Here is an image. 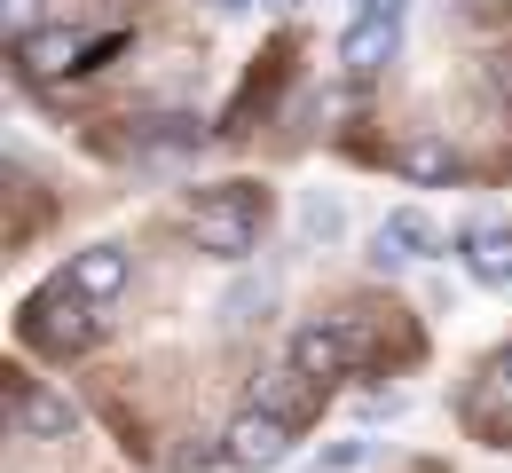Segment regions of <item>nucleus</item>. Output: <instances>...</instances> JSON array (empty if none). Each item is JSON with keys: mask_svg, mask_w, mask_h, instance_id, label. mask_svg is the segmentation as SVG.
Here are the masks:
<instances>
[{"mask_svg": "<svg viewBox=\"0 0 512 473\" xmlns=\"http://www.w3.org/2000/svg\"><path fill=\"white\" fill-rule=\"evenodd\" d=\"M190 237H197V253H213V261H245L260 245V190L253 182L197 190L190 198Z\"/></svg>", "mask_w": 512, "mask_h": 473, "instance_id": "obj_1", "label": "nucleus"}, {"mask_svg": "<svg viewBox=\"0 0 512 473\" xmlns=\"http://www.w3.org/2000/svg\"><path fill=\"white\" fill-rule=\"evenodd\" d=\"M284 458H292V418H276V410H245L221 434V466H237V473H268Z\"/></svg>", "mask_w": 512, "mask_h": 473, "instance_id": "obj_2", "label": "nucleus"}, {"mask_svg": "<svg viewBox=\"0 0 512 473\" xmlns=\"http://www.w3.org/2000/svg\"><path fill=\"white\" fill-rule=\"evenodd\" d=\"M64 300H71V276H64V292H48V300H32L24 308V339L40 347V355H79L87 339H95V316H87V300L64 316Z\"/></svg>", "mask_w": 512, "mask_h": 473, "instance_id": "obj_3", "label": "nucleus"}, {"mask_svg": "<svg viewBox=\"0 0 512 473\" xmlns=\"http://www.w3.org/2000/svg\"><path fill=\"white\" fill-rule=\"evenodd\" d=\"M434 245H442V229L418 213V205H394L379 221V245H371V269H410V261H434Z\"/></svg>", "mask_w": 512, "mask_h": 473, "instance_id": "obj_4", "label": "nucleus"}, {"mask_svg": "<svg viewBox=\"0 0 512 473\" xmlns=\"http://www.w3.org/2000/svg\"><path fill=\"white\" fill-rule=\"evenodd\" d=\"M355 355H363V339H355V332H331V324H308V332H292V363H300L316 387H323V379H339Z\"/></svg>", "mask_w": 512, "mask_h": 473, "instance_id": "obj_5", "label": "nucleus"}, {"mask_svg": "<svg viewBox=\"0 0 512 473\" xmlns=\"http://www.w3.org/2000/svg\"><path fill=\"white\" fill-rule=\"evenodd\" d=\"M394 40H402V24H379V16H355V24L339 32V64L355 71V79H371V71H386Z\"/></svg>", "mask_w": 512, "mask_h": 473, "instance_id": "obj_6", "label": "nucleus"}, {"mask_svg": "<svg viewBox=\"0 0 512 473\" xmlns=\"http://www.w3.org/2000/svg\"><path fill=\"white\" fill-rule=\"evenodd\" d=\"M79 56H87V48H79L71 32H56V24H40L32 40H16V71H24V79H64V71H79Z\"/></svg>", "mask_w": 512, "mask_h": 473, "instance_id": "obj_7", "label": "nucleus"}, {"mask_svg": "<svg viewBox=\"0 0 512 473\" xmlns=\"http://www.w3.org/2000/svg\"><path fill=\"white\" fill-rule=\"evenodd\" d=\"M71 292H87V300H111V292H127V253L119 245H87V253H71Z\"/></svg>", "mask_w": 512, "mask_h": 473, "instance_id": "obj_8", "label": "nucleus"}, {"mask_svg": "<svg viewBox=\"0 0 512 473\" xmlns=\"http://www.w3.org/2000/svg\"><path fill=\"white\" fill-rule=\"evenodd\" d=\"M316 395H323L316 379H308L300 363H284V371H268V379H260L253 410H276V418H292V426H300V418H308V403H316Z\"/></svg>", "mask_w": 512, "mask_h": 473, "instance_id": "obj_9", "label": "nucleus"}, {"mask_svg": "<svg viewBox=\"0 0 512 473\" xmlns=\"http://www.w3.org/2000/svg\"><path fill=\"white\" fill-rule=\"evenodd\" d=\"M465 269L481 276V284H512V237L497 221H473L465 229Z\"/></svg>", "mask_w": 512, "mask_h": 473, "instance_id": "obj_10", "label": "nucleus"}, {"mask_svg": "<svg viewBox=\"0 0 512 473\" xmlns=\"http://www.w3.org/2000/svg\"><path fill=\"white\" fill-rule=\"evenodd\" d=\"M16 426L40 434V442H64L71 426H79V410H71L64 395H48V387H32V395H16Z\"/></svg>", "mask_w": 512, "mask_h": 473, "instance_id": "obj_11", "label": "nucleus"}, {"mask_svg": "<svg viewBox=\"0 0 512 473\" xmlns=\"http://www.w3.org/2000/svg\"><path fill=\"white\" fill-rule=\"evenodd\" d=\"M410 182H457V150H449L442 135H418V142H402V158H394Z\"/></svg>", "mask_w": 512, "mask_h": 473, "instance_id": "obj_12", "label": "nucleus"}, {"mask_svg": "<svg viewBox=\"0 0 512 473\" xmlns=\"http://www.w3.org/2000/svg\"><path fill=\"white\" fill-rule=\"evenodd\" d=\"M300 237H308V245H339V237H347V205L308 190V198H300Z\"/></svg>", "mask_w": 512, "mask_h": 473, "instance_id": "obj_13", "label": "nucleus"}, {"mask_svg": "<svg viewBox=\"0 0 512 473\" xmlns=\"http://www.w3.org/2000/svg\"><path fill=\"white\" fill-rule=\"evenodd\" d=\"M134 142H142V150H197V142H205V127H197V119H142V127H134Z\"/></svg>", "mask_w": 512, "mask_h": 473, "instance_id": "obj_14", "label": "nucleus"}, {"mask_svg": "<svg viewBox=\"0 0 512 473\" xmlns=\"http://www.w3.org/2000/svg\"><path fill=\"white\" fill-rule=\"evenodd\" d=\"M260 316H268V284H237L221 300V324H260Z\"/></svg>", "mask_w": 512, "mask_h": 473, "instance_id": "obj_15", "label": "nucleus"}, {"mask_svg": "<svg viewBox=\"0 0 512 473\" xmlns=\"http://www.w3.org/2000/svg\"><path fill=\"white\" fill-rule=\"evenodd\" d=\"M0 24H8V40H32L40 32V0H0Z\"/></svg>", "mask_w": 512, "mask_h": 473, "instance_id": "obj_16", "label": "nucleus"}, {"mask_svg": "<svg viewBox=\"0 0 512 473\" xmlns=\"http://www.w3.org/2000/svg\"><path fill=\"white\" fill-rule=\"evenodd\" d=\"M363 458H371V442H331V450H323V473H355Z\"/></svg>", "mask_w": 512, "mask_h": 473, "instance_id": "obj_17", "label": "nucleus"}, {"mask_svg": "<svg viewBox=\"0 0 512 473\" xmlns=\"http://www.w3.org/2000/svg\"><path fill=\"white\" fill-rule=\"evenodd\" d=\"M355 16H379V24H402V0H355Z\"/></svg>", "mask_w": 512, "mask_h": 473, "instance_id": "obj_18", "label": "nucleus"}, {"mask_svg": "<svg viewBox=\"0 0 512 473\" xmlns=\"http://www.w3.org/2000/svg\"><path fill=\"white\" fill-rule=\"evenodd\" d=\"M260 8H276V16H292V8H300V0H260Z\"/></svg>", "mask_w": 512, "mask_h": 473, "instance_id": "obj_19", "label": "nucleus"}, {"mask_svg": "<svg viewBox=\"0 0 512 473\" xmlns=\"http://www.w3.org/2000/svg\"><path fill=\"white\" fill-rule=\"evenodd\" d=\"M213 8H253V0H213Z\"/></svg>", "mask_w": 512, "mask_h": 473, "instance_id": "obj_20", "label": "nucleus"}, {"mask_svg": "<svg viewBox=\"0 0 512 473\" xmlns=\"http://www.w3.org/2000/svg\"><path fill=\"white\" fill-rule=\"evenodd\" d=\"M505 387H512V347H505Z\"/></svg>", "mask_w": 512, "mask_h": 473, "instance_id": "obj_21", "label": "nucleus"}]
</instances>
